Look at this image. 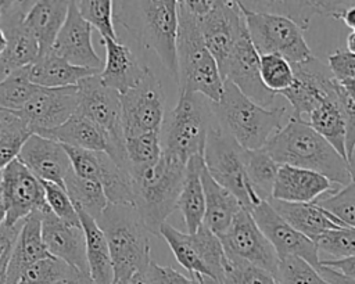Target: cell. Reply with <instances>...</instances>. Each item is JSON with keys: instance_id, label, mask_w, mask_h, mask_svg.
<instances>
[{"instance_id": "6da1fadb", "label": "cell", "mask_w": 355, "mask_h": 284, "mask_svg": "<svg viewBox=\"0 0 355 284\" xmlns=\"http://www.w3.org/2000/svg\"><path fill=\"white\" fill-rule=\"evenodd\" d=\"M263 150L279 163L308 169L329 181L347 186L352 179L348 162L305 121L290 116Z\"/></svg>"}, {"instance_id": "7a4b0ae2", "label": "cell", "mask_w": 355, "mask_h": 284, "mask_svg": "<svg viewBox=\"0 0 355 284\" xmlns=\"http://www.w3.org/2000/svg\"><path fill=\"white\" fill-rule=\"evenodd\" d=\"M114 19L144 48L153 50L178 83V1H114Z\"/></svg>"}, {"instance_id": "3957f363", "label": "cell", "mask_w": 355, "mask_h": 284, "mask_svg": "<svg viewBox=\"0 0 355 284\" xmlns=\"http://www.w3.org/2000/svg\"><path fill=\"white\" fill-rule=\"evenodd\" d=\"M211 105L218 126L244 150L263 148L291 116L286 107L258 105L229 80H223L220 98Z\"/></svg>"}, {"instance_id": "277c9868", "label": "cell", "mask_w": 355, "mask_h": 284, "mask_svg": "<svg viewBox=\"0 0 355 284\" xmlns=\"http://www.w3.org/2000/svg\"><path fill=\"white\" fill-rule=\"evenodd\" d=\"M96 222L110 248L114 283L135 274L144 276L151 263L150 231L136 208L108 204Z\"/></svg>"}, {"instance_id": "5b68a950", "label": "cell", "mask_w": 355, "mask_h": 284, "mask_svg": "<svg viewBox=\"0 0 355 284\" xmlns=\"http://www.w3.org/2000/svg\"><path fill=\"white\" fill-rule=\"evenodd\" d=\"M176 57L179 93H198L218 103L223 80L215 58L204 43L198 21L184 1H178Z\"/></svg>"}, {"instance_id": "8992f818", "label": "cell", "mask_w": 355, "mask_h": 284, "mask_svg": "<svg viewBox=\"0 0 355 284\" xmlns=\"http://www.w3.org/2000/svg\"><path fill=\"white\" fill-rule=\"evenodd\" d=\"M186 165L162 152L153 166L132 176L133 206L150 234L159 237L161 224L176 209Z\"/></svg>"}, {"instance_id": "52a82bcc", "label": "cell", "mask_w": 355, "mask_h": 284, "mask_svg": "<svg viewBox=\"0 0 355 284\" xmlns=\"http://www.w3.org/2000/svg\"><path fill=\"white\" fill-rule=\"evenodd\" d=\"M215 125L212 105L198 93L182 91L173 109L164 118L159 130L162 152L184 163L202 155L207 136Z\"/></svg>"}, {"instance_id": "ba28073f", "label": "cell", "mask_w": 355, "mask_h": 284, "mask_svg": "<svg viewBox=\"0 0 355 284\" xmlns=\"http://www.w3.org/2000/svg\"><path fill=\"white\" fill-rule=\"evenodd\" d=\"M247 26V33L259 55L277 54L286 58L291 65L301 64L313 54L305 42L304 30L291 19L250 10L237 1Z\"/></svg>"}, {"instance_id": "9c48e42d", "label": "cell", "mask_w": 355, "mask_h": 284, "mask_svg": "<svg viewBox=\"0 0 355 284\" xmlns=\"http://www.w3.org/2000/svg\"><path fill=\"white\" fill-rule=\"evenodd\" d=\"M243 151L244 148L223 132L215 121L205 141L204 166L219 186L240 201L244 209L251 211L262 199L255 194L247 177Z\"/></svg>"}, {"instance_id": "30bf717a", "label": "cell", "mask_w": 355, "mask_h": 284, "mask_svg": "<svg viewBox=\"0 0 355 284\" xmlns=\"http://www.w3.org/2000/svg\"><path fill=\"white\" fill-rule=\"evenodd\" d=\"M76 87L79 103L75 112L87 118L105 133L111 144V159L121 168L128 169L121 94L104 86L98 73L82 79Z\"/></svg>"}, {"instance_id": "8fae6325", "label": "cell", "mask_w": 355, "mask_h": 284, "mask_svg": "<svg viewBox=\"0 0 355 284\" xmlns=\"http://www.w3.org/2000/svg\"><path fill=\"white\" fill-rule=\"evenodd\" d=\"M121 109L125 139L161 130L165 118V93L150 68L135 87L121 94Z\"/></svg>"}, {"instance_id": "7c38bea8", "label": "cell", "mask_w": 355, "mask_h": 284, "mask_svg": "<svg viewBox=\"0 0 355 284\" xmlns=\"http://www.w3.org/2000/svg\"><path fill=\"white\" fill-rule=\"evenodd\" d=\"M294 80L280 93L293 108L291 118H306L323 103L334 101L338 82L333 78L327 65L312 55L306 61L293 65Z\"/></svg>"}, {"instance_id": "4fadbf2b", "label": "cell", "mask_w": 355, "mask_h": 284, "mask_svg": "<svg viewBox=\"0 0 355 284\" xmlns=\"http://www.w3.org/2000/svg\"><path fill=\"white\" fill-rule=\"evenodd\" d=\"M196 18L204 43L222 73L234 44L247 32L243 12L237 1L212 0L209 10Z\"/></svg>"}, {"instance_id": "5bb4252c", "label": "cell", "mask_w": 355, "mask_h": 284, "mask_svg": "<svg viewBox=\"0 0 355 284\" xmlns=\"http://www.w3.org/2000/svg\"><path fill=\"white\" fill-rule=\"evenodd\" d=\"M0 186L7 211L6 223L15 224L32 213L49 211L42 181L18 158L1 170Z\"/></svg>"}, {"instance_id": "9a60e30c", "label": "cell", "mask_w": 355, "mask_h": 284, "mask_svg": "<svg viewBox=\"0 0 355 284\" xmlns=\"http://www.w3.org/2000/svg\"><path fill=\"white\" fill-rule=\"evenodd\" d=\"M218 237L227 255L247 260L276 278L280 262L279 255L257 226L250 211L243 208L229 229Z\"/></svg>"}, {"instance_id": "2e32d148", "label": "cell", "mask_w": 355, "mask_h": 284, "mask_svg": "<svg viewBox=\"0 0 355 284\" xmlns=\"http://www.w3.org/2000/svg\"><path fill=\"white\" fill-rule=\"evenodd\" d=\"M257 226L268 238L280 258L298 256L318 269L320 266L319 251L316 242L306 238L282 219L268 201H261L250 211Z\"/></svg>"}, {"instance_id": "e0dca14e", "label": "cell", "mask_w": 355, "mask_h": 284, "mask_svg": "<svg viewBox=\"0 0 355 284\" xmlns=\"http://www.w3.org/2000/svg\"><path fill=\"white\" fill-rule=\"evenodd\" d=\"M222 80L233 83L245 97L261 107L270 108L275 93L262 83L259 73V54L245 32L234 44L229 60L220 73Z\"/></svg>"}, {"instance_id": "ac0fdd59", "label": "cell", "mask_w": 355, "mask_h": 284, "mask_svg": "<svg viewBox=\"0 0 355 284\" xmlns=\"http://www.w3.org/2000/svg\"><path fill=\"white\" fill-rule=\"evenodd\" d=\"M78 87H40L26 105L14 112L28 125L33 134L58 127L67 122L78 108Z\"/></svg>"}, {"instance_id": "d6986e66", "label": "cell", "mask_w": 355, "mask_h": 284, "mask_svg": "<svg viewBox=\"0 0 355 284\" xmlns=\"http://www.w3.org/2000/svg\"><path fill=\"white\" fill-rule=\"evenodd\" d=\"M92 30L93 28L82 18L75 1H71L65 22L53 44L51 53L75 66L101 71L103 60L93 47Z\"/></svg>"}, {"instance_id": "ffe728a7", "label": "cell", "mask_w": 355, "mask_h": 284, "mask_svg": "<svg viewBox=\"0 0 355 284\" xmlns=\"http://www.w3.org/2000/svg\"><path fill=\"white\" fill-rule=\"evenodd\" d=\"M42 237L50 256L60 259L69 267L89 273L82 226H71L49 209L42 213Z\"/></svg>"}, {"instance_id": "44dd1931", "label": "cell", "mask_w": 355, "mask_h": 284, "mask_svg": "<svg viewBox=\"0 0 355 284\" xmlns=\"http://www.w3.org/2000/svg\"><path fill=\"white\" fill-rule=\"evenodd\" d=\"M18 159L42 181L64 187V180L71 170L69 158L61 143L32 134L22 145Z\"/></svg>"}, {"instance_id": "7402d4cb", "label": "cell", "mask_w": 355, "mask_h": 284, "mask_svg": "<svg viewBox=\"0 0 355 284\" xmlns=\"http://www.w3.org/2000/svg\"><path fill=\"white\" fill-rule=\"evenodd\" d=\"M101 43L105 47V60L98 78L104 86L123 94L141 80L148 66L119 40L101 39Z\"/></svg>"}, {"instance_id": "603a6c76", "label": "cell", "mask_w": 355, "mask_h": 284, "mask_svg": "<svg viewBox=\"0 0 355 284\" xmlns=\"http://www.w3.org/2000/svg\"><path fill=\"white\" fill-rule=\"evenodd\" d=\"M337 188L324 176L290 165H280L273 186V199L284 202H315L324 194Z\"/></svg>"}, {"instance_id": "cb8c5ba5", "label": "cell", "mask_w": 355, "mask_h": 284, "mask_svg": "<svg viewBox=\"0 0 355 284\" xmlns=\"http://www.w3.org/2000/svg\"><path fill=\"white\" fill-rule=\"evenodd\" d=\"M268 204L275 209V212L284 219L291 227L306 238L316 242L324 233L345 227L333 215L320 208L316 202H284L279 199L269 198Z\"/></svg>"}, {"instance_id": "d4e9b609", "label": "cell", "mask_w": 355, "mask_h": 284, "mask_svg": "<svg viewBox=\"0 0 355 284\" xmlns=\"http://www.w3.org/2000/svg\"><path fill=\"white\" fill-rule=\"evenodd\" d=\"M71 1L39 0L33 1L24 24L33 35L39 47V57L49 54L65 22Z\"/></svg>"}, {"instance_id": "484cf974", "label": "cell", "mask_w": 355, "mask_h": 284, "mask_svg": "<svg viewBox=\"0 0 355 284\" xmlns=\"http://www.w3.org/2000/svg\"><path fill=\"white\" fill-rule=\"evenodd\" d=\"M49 256L50 254L47 252L42 237V213L36 212L29 215L22 223L6 270L4 283L12 284L29 265Z\"/></svg>"}, {"instance_id": "4316f807", "label": "cell", "mask_w": 355, "mask_h": 284, "mask_svg": "<svg viewBox=\"0 0 355 284\" xmlns=\"http://www.w3.org/2000/svg\"><path fill=\"white\" fill-rule=\"evenodd\" d=\"M97 73H100V69L75 66L51 51L36 58V61L29 65L31 82L44 89L73 87L82 79Z\"/></svg>"}, {"instance_id": "83f0119b", "label": "cell", "mask_w": 355, "mask_h": 284, "mask_svg": "<svg viewBox=\"0 0 355 284\" xmlns=\"http://www.w3.org/2000/svg\"><path fill=\"white\" fill-rule=\"evenodd\" d=\"M201 181L205 197L204 223L214 234H223L232 224L236 215L243 209L240 201L226 188L219 186L207 172L201 169Z\"/></svg>"}, {"instance_id": "f1b7e54d", "label": "cell", "mask_w": 355, "mask_h": 284, "mask_svg": "<svg viewBox=\"0 0 355 284\" xmlns=\"http://www.w3.org/2000/svg\"><path fill=\"white\" fill-rule=\"evenodd\" d=\"M39 136L87 151L105 152L108 155L111 152V144L105 133L87 118L76 112L58 127L42 132Z\"/></svg>"}, {"instance_id": "f546056e", "label": "cell", "mask_w": 355, "mask_h": 284, "mask_svg": "<svg viewBox=\"0 0 355 284\" xmlns=\"http://www.w3.org/2000/svg\"><path fill=\"white\" fill-rule=\"evenodd\" d=\"M202 166V155L193 157L187 161L184 180L176 204V209L180 211L189 234H194L204 223L205 197L201 181Z\"/></svg>"}, {"instance_id": "4dcf8cb0", "label": "cell", "mask_w": 355, "mask_h": 284, "mask_svg": "<svg viewBox=\"0 0 355 284\" xmlns=\"http://www.w3.org/2000/svg\"><path fill=\"white\" fill-rule=\"evenodd\" d=\"M76 211L85 234L89 276L94 284H112L114 267L105 236L92 216L80 209Z\"/></svg>"}, {"instance_id": "1f68e13d", "label": "cell", "mask_w": 355, "mask_h": 284, "mask_svg": "<svg viewBox=\"0 0 355 284\" xmlns=\"http://www.w3.org/2000/svg\"><path fill=\"white\" fill-rule=\"evenodd\" d=\"M305 122L343 158L347 159L345 123L336 100L323 103L306 118Z\"/></svg>"}, {"instance_id": "d6a6232c", "label": "cell", "mask_w": 355, "mask_h": 284, "mask_svg": "<svg viewBox=\"0 0 355 284\" xmlns=\"http://www.w3.org/2000/svg\"><path fill=\"white\" fill-rule=\"evenodd\" d=\"M243 158L251 187L262 201H268L272 197L280 165L263 148L244 150Z\"/></svg>"}, {"instance_id": "836d02e7", "label": "cell", "mask_w": 355, "mask_h": 284, "mask_svg": "<svg viewBox=\"0 0 355 284\" xmlns=\"http://www.w3.org/2000/svg\"><path fill=\"white\" fill-rule=\"evenodd\" d=\"M64 188L75 208L83 211L94 220L110 204L100 183L79 177L72 172V169L64 180Z\"/></svg>"}, {"instance_id": "e575fe53", "label": "cell", "mask_w": 355, "mask_h": 284, "mask_svg": "<svg viewBox=\"0 0 355 284\" xmlns=\"http://www.w3.org/2000/svg\"><path fill=\"white\" fill-rule=\"evenodd\" d=\"M33 133L17 114L0 108V172L14 159Z\"/></svg>"}, {"instance_id": "d590c367", "label": "cell", "mask_w": 355, "mask_h": 284, "mask_svg": "<svg viewBox=\"0 0 355 284\" xmlns=\"http://www.w3.org/2000/svg\"><path fill=\"white\" fill-rule=\"evenodd\" d=\"M158 234H159V237H162L166 241L175 259L179 262V265L182 267H184L190 273V276H208L209 277L207 267L200 260V258L196 252L191 234L182 233L180 230L168 224L166 222L161 224Z\"/></svg>"}, {"instance_id": "8d00e7d4", "label": "cell", "mask_w": 355, "mask_h": 284, "mask_svg": "<svg viewBox=\"0 0 355 284\" xmlns=\"http://www.w3.org/2000/svg\"><path fill=\"white\" fill-rule=\"evenodd\" d=\"M125 151L130 176L143 172L153 166L162 154L159 132H148L125 139Z\"/></svg>"}, {"instance_id": "74e56055", "label": "cell", "mask_w": 355, "mask_h": 284, "mask_svg": "<svg viewBox=\"0 0 355 284\" xmlns=\"http://www.w3.org/2000/svg\"><path fill=\"white\" fill-rule=\"evenodd\" d=\"M39 89V86L31 82L29 65L19 68L0 82V108L18 112Z\"/></svg>"}, {"instance_id": "f35d334b", "label": "cell", "mask_w": 355, "mask_h": 284, "mask_svg": "<svg viewBox=\"0 0 355 284\" xmlns=\"http://www.w3.org/2000/svg\"><path fill=\"white\" fill-rule=\"evenodd\" d=\"M191 238L196 252L207 267L209 277L222 283L226 254L219 237L214 234L205 224H201L200 229L191 234Z\"/></svg>"}, {"instance_id": "ab89813d", "label": "cell", "mask_w": 355, "mask_h": 284, "mask_svg": "<svg viewBox=\"0 0 355 284\" xmlns=\"http://www.w3.org/2000/svg\"><path fill=\"white\" fill-rule=\"evenodd\" d=\"M75 6L82 18L97 32L101 39L118 40L114 24V1L110 0H79Z\"/></svg>"}, {"instance_id": "60d3db41", "label": "cell", "mask_w": 355, "mask_h": 284, "mask_svg": "<svg viewBox=\"0 0 355 284\" xmlns=\"http://www.w3.org/2000/svg\"><path fill=\"white\" fill-rule=\"evenodd\" d=\"M250 10L283 15L306 30L311 19L316 15L315 1H241Z\"/></svg>"}, {"instance_id": "b9f144b4", "label": "cell", "mask_w": 355, "mask_h": 284, "mask_svg": "<svg viewBox=\"0 0 355 284\" xmlns=\"http://www.w3.org/2000/svg\"><path fill=\"white\" fill-rule=\"evenodd\" d=\"M259 73L265 87L275 94L288 89L294 80L293 65L277 54L259 55Z\"/></svg>"}, {"instance_id": "7bdbcfd3", "label": "cell", "mask_w": 355, "mask_h": 284, "mask_svg": "<svg viewBox=\"0 0 355 284\" xmlns=\"http://www.w3.org/2000/svg\"><path fill=\"white\" fill-rule=\"evenodd\" d=\"M315 202L344 226L355 227V180H351L341 190L322 195Z\"/></svg>"}, {"instance_id": "ee69618b", "label": "cell", "mask_w": 355, "mask_h": 284, "mask_svg": "<svg viewBox=\"0 0 355 284\" xmlns=\"http://www.w3.org/2000/svg\"><path fill=\"white\" fill-rule=\"evenodd\" d=\"M222 284H277V281L263 269L226 254Z\"/></svg>"}, {"instance_id": "f6af8a7d", "label": "cell", "mask_w": 355, "mask_h": 284, "mask_svg": "<svg viewBox=\"0 0 355 284\" xmlns=\"http://www.w3.org/2000/svg\"><path fill=\"white\" fill-rule=\"evenodd\" d=\"M277 284H330L313 266L298 256L280 258Z\"/></svg>"}, {"instance_id": "bcb514c9", "label": "cell", "mask_w": 355, "mask_h": 284, "mask_svg": "<svg viewBox=\"0 0 355 284\" xmlns=\"http://www.w3.org/2000/svg\"><path fill=\"white\" fill-rule=\"evenodd\" d=\"M316 247L320 255L327 259H343L355 255V227H338L324 233L318 241Z\"/></svg>"}, {"instance_id": "7dc6e473", "label": "cell", "mask_w": 355, "mask_h": 284, "mask_svg": "<svg viewBox=\"0 0 355 284\" xmlns=\"http://www.w3.org/2000/svg\"><path fill=\"white\" fill-rule=\"evenodd\" d=\"M68 269L67 263L49 256L29 265L12 284H54Z\"/></svg>"}, {"instance_id": "c3c4849f", "label": "cell", "mask_w": 355, "mask_h": 284, "mask_svg": "<svg viewBox=\"0 0 355 284\" xmlns=\"http://www.w3.org/2000/svg\"><path fill=\"white\" fill-rule=\"evenodd\" d=\"M42 186L44 188V198H46L49 209L60 220H62L71 226H80L78 211H76L75 205L72 204L71 198L68 197L65 188L55 183H50V181H42Z\"/></svg>"}, {"instance_id": "681fc988", "label": "cell", "mask_w": 355, "mask_h": 284, "mask_svg": "<svg viewBox=\"0 0 355 284\" xmlns=\"http://www.w3.org/2000/svg\"><path fill=\"white\" fill-rule=\"evenodd\" d=\"M143 277L146 284H200L196 276H186L171 266H161L153 260Z\"/></svg>"}, {"instance_id": "f907efd6", "label": "cell", "mask_w": 355, "mask_h": 284, "mask_svg": "<svg viewBox=\"0 0 355 284\" xmlns=\"http://www.w3.org/2000/svg\"><path fill=\"white\" fill-rule=\"evenodd\" d=\"M327 68L333 78L341 83L355 78V54L347 48H338L327 55Z\"/></svg>"}, {"instance_id": "816d5d0a", "label": "cell", "mask_w": 355, "mask_h": 284, "mask_svg": "<svg viewBox=\"0 0 355 284\" xmlns=\"http://www.w3.org/2000/svg\"><path fill=\"white\" fill-rule=\"evenodd\" d=\"M22 223L24 220L15 224H8L6 222L0 224V277L3 278L6 276V270L11 259Z\"/></svg>"}, {"instance_id": "f5cc1de1", "label": "cell", "mask_w": 355, "mask_h": 284, "mask_svg": "<svg viewBox=\"0 0 355 284\" xmlns=\"http://www.w3.org/2000/svg\"><path fill=\"white\" fill-rule=\"evenodd\" d=\"M320 266L329 267L334 270L336 273L341 274L343 277H347L349 280H355V255L343 258V259H327L320 260Z\"/></svg>"}, {"instance_id": "db71d44e", "label": "cell", "mask_w": 355, "mask_h": 284, "mask_svg": "<svg viewBox=\"0 0 355 284\" xmlns=\"http://www.w3.org/2000/svg\"><path fill=\"white\" fill-rule=\"evenodd\" d=\"M54 284H94L90 278L89 273L76 270L73 267H69L65 274H62Z\"/></svg>"}, {"instance_id": "11a10c76", "label": "cell", "mask_w": 355, "mask_h": 284, "mask_svg": "<svg viewBox=\"0 0 355 284\" xmlns=\"http://www.w3.org/2000/svg\"><path fill=\"white\" fill-rule=\"evenodd\" d=\"M318 272L330 283V284H355V280H349L347 277H343L341 274L336 273L334 270L324 267V266H319Z\"/></svg>"}, {"instance_id": "9f6ffc18", "label": "cell", "mask_w": 355, "mask_h": 284, "mask_svg": "<svg viewBox=\"0 0 355 284\" xmlns=\"http://www.w3.org/2000/svg\"><path fill=\"white\" fill-rule=\"evenodd\" d=\"M340 85L343 86V89L347 91V94L349 96V98L355 104V78L349 79V80H345V82H341Z\"/></svg>"}, {"instance_id": "6f0895ef", "label": "cell", "mask_w": 355, "mask_h": 284, "mask_svg": "<svg viewBox=\"0 0 355 284\" xmlns=\"http://www.w3.org/2000/svg\"><path fill=\"white\" fill-rule=\"evenodd\" d=\"M112 284H146L144 281V277L141 274H135L132 277H128V278H123V280H119V281H115Z\"/></svg>"}, {"instance_id": "680465c9", "label": "cell", "mask_w": 355, "mask_h": 284, "mask_svg": "<svg viewBox=\"0 0 355 284\" xmlns=\"http://www.w3.org/2000/svg\"><path fill=\"white\" fill-rule=\"evenodd\" d=\"M345 47L349 53H354L355 54V30H351L347 36V40H345Z\"/></svg>"}, {"instance_id": "91938a15", "label": "cell", "mask_w": 355, "mask_h": 284, "mask_svg": "<svg viewBox=\"0 0 355 284\" xmlns=\"http://www.w3.org/2000/svg\"><path fill=\"white\" fill-rule=\"evenodd\" d=\"M347 162H348V168H349L351 179H352V180H355V145H354V148H352V151H351V154H349V157H348Z\"/></svg>"}, {"instance_id": "94428289", "label": "cell", "mask_w": 355, "mask_h": 284, "mask_svg": "<svg viewBox=\"0 0 355 284\" xmlns=\"http://www.w3.org/2000/svg\"><path fill=\"white\" fill-rule=\"evenodd\" d=\"M6 215H7V211H6V204H4V198H3V190L0 186V224L6 220Z\"/></svg>"}, {"instance_id": "6125c7cd", "label": "cell", "mask_w": 355, "mask_h": 284, "mask_svg": "<svg viewBox=\"0 0 355 284\" xmlns=\"http://www.w3.org/2000/svg\"><path fill=\"white\" fill-rule=\"evenodd\" d=\"M200 281V284H222L220 281L212 278V277H208V276H196Z\"/></svg>"}, {"instance_id": "be15d7a7", "label": "cell", "mask_w": 355, "mask_h": 284, "mask_svg": "<svg viewBox=\"0 0 355 284\" xmlns=\"http://www.w3.org/2000/svg\"><path fill=\"white\" fill-rule=\"evenodd\" d=\"M6 47H7V37H6V35H4L3 28L0 26V55L4 53Z\"/></svg>"}, {"instance_id": "e7e4bbea", "label": "cell", "mask_w": 355, "mask_h": 284, "mask_svg": "<svg viewBox=\"0 0 355 284\" xmlns=\"http://www.w3.org/2000/svg\"><path fill=\"white\" fill-rule=\"evenodd\" d=\"M0 284H6V283H4V278H3V277H0Z\"/></svg>"}, {"instance_id": "03108f58", "label": "cell", "mask_w": 355, "mask_h": 284, "mask_svg": "<svg viewBox=\"0 0 355 284\" xmlns=\"http://www.w3.org/2000/svg\"><path fill=\"white\" fill-rule=\"evenodd\" d=\"M0 176H1V172H0Z\"/></svg>"}]
</instances>
